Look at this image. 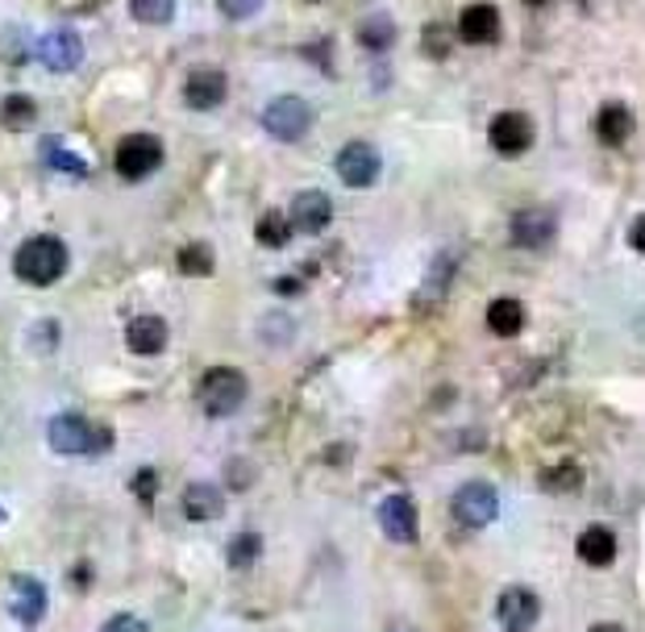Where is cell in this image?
I'll list each match as a JSON object with an SVG mask.
<instances>
[{
  "instance_id": "5b68a950",
  "label": "cell",
  "mask_w": 645,
  "mask_h": 632,
  "mask_svg": "<svg viewBox=\"0 0 645 632\" xmlns=\"http://www.w3.org/2000/svg\"><path fill=\"white\" fill-rule=\"evenodd\" d=\"M450 512H455V521L462 529H483V524L495 521V512H500V495H495L492 483H462L455 491V500H450Z\"/></svg>"
},
{
  "instance_id": "1f68e13d",
  "label": "cell",
  "mask_w": 645,
  "mask_h": 632,
  "mask_svg": "<svg viewBox=\"0 0 645 632\" xmlns=\"http://www.w3.org/2000/svg\"><path fill=\"white\" fill-rule=\"evenodd\" d=\"M133 491H138V500L151 503L154 491H158V475L154 470H138V479H133Z\"/></svg>"
},
{
  "instance_id": "9c48e42d",
  "label": "cell",
  "mask_w": 645,
  "mask_h": 632,
  "mask_svg": "<svg viewBox=\"0 0 645 632\" xmlns=\"http://www.w3.org/2000/svg\"><path fill=\"white\" fill-rule=\"evenodd\" d=\"M488 138H492L495 154H504V159H516V154H525L533 146V121L525 112H500L492 126H488Z\"/></svg>"
},
{
  "instance_id": "e0dca14e",
  "label": "cell",
  "mask_w": 645,
  "mask_h": 632,
  "mask_svg": "<svg viewBox=\"0 0 645 632\" xmlns=\"http://www.w3.org/2000/svg\"><path fill=\"white\" fill-rule=\"evenodd\" d=\"M125 346H130L138 358H154V353L167 350V320L163 316H138L125 329Z\"/></svg>"
},
{
  "instance_id": "3957f363",
  "label": "cell",
  "mask_w": 645,
  "mask_h": 632,
  "mask_svg": "<svg viewBox=\"0 0 645 632\" xmlns=\"http://www.w3.org/2000/svg\"><path fill=\"white\" fill-rule=\"evenodd\" d=\"M247 374L233 371V367H212L205 379H200V388H196V400H200V408L205 416H233V412L247 404Z\"/></svg>"
},
{
  "instance_id": "4fadbf2b",
  "label": "cell",
  "mask_w": 645,
  "mask_h": 632,
  "mask_svg": "<svg viewBox=\"0 0 645 632\" xmlns=\"http://www.w3.org/2000/svg\"><path fill=\"white\" fill-rule=\"evenodd\" d=\"M509 238L521 250H542V246L554 242V217L542 213V208H525V213H516L513 221H509Z\"/></svg>"
},
{
  "instance_id": "484cf974",
  "label": "cell",
  "mask_w": 645,
  "mask_h": 632,
  "mask_svg": "<svg viewBox=\"0 0 645 632\" xmlns=\"http://www.w3.org/2000/svg\"><path fill=\"white\" fill-rule=\"evenodd\" d=\"M359 42L367 51H387L396 42V21L392 18H367L359 25Z\"/></svg>"
},
{
  "instance_id": "277c9868",
  "label": "cell",
  "mask_w": 645,
  "mask_h": 632,
  "mask_svg": "<svg viewBox=\"0 0 645 632\" xmlns=\"http://www.w3.org/2000/svg\"><path fill=\"white\" fill-rule=\"evenodd\" d=\"M313 126V109L304 96H275L263 109V130L275 138V142H300L304 133Z\"/></svg>"
},
{
  "instance_id": "ac0fdd59",
  "label": "cell",
  "mask_w": 645,
  "mask_h": 632,
  "mask_svg": "<svg viewBox=\"0 0 645 632\" xmlns=\"http://www.w3.org/2000/svg\"><path fill=\"white\" fill-rule=\"evenodd\" d=\"M579 558L588 562L591 570H604V566H612V558H616V537H612V529L608 524H588L583 533H579Z\"/></svg>"
},
{
  "instance_id": "cb8c5ba5",
  "label": "cell",
  "mask_w": 645,
  "mask_h": 632,
  "mask_svg": "<svg viewBox=\"0 0 645 632\" xmlns=\"http://www.w3.org/2000/svg\"><path fill=\"white\" fill-rule=\"evenodd\" d=\"M579 487H583L579 462H558L542 475V491H550V495H570V491H579Z\"/></svg>"
},
{
  "instance_id": "d590c367",
  "label": "cell",
  "mask_w": 645,
  "mask_h": 632,
  "mask_svg": "<svg viewBox=\"0 0 645 632\" xmlns=\"http://www.w3.org/2000/svg\"><path fill=\"white\" fill-rule=\"evenodd\" d=\"M0 524H4V508H0Z\"/></svg>"
},
{
  "instance_id": "f1b7e54d",
  "label": "cell",
  "mask_w": 645,
  "mask_h": 632,
  "mask_svg": "<svg viewBox=\"0 0 645 632\" xmlns=\"http://www.w3.org/2000/svg\"><path fill=\"white\" fill-rule=\"evenodd\" d=\"M42 163L63 171V175H88V163H84L79 154H72V150H63L58 142H46V146H42Z\"/></svg>"
},
{
  "instance_id": "9a60e30c",
  "label": "cell",
  "mask_w": 645,
  "mask_h": 632,
  "mask_svg": "<svg viewBox=\"0 0 645 632\" xmlns=\"http://www.w3.org/2000/svg\"><path fill=\"white\" fill-rule=\"evenodd\" d=\"M380 524L383 533L392 541H417V503L408 500V495H387L380 503Z\"/></svg>"
},
{
  "instance_id": "d6a6232c",
  "label": "cell",
  "mask_w": 645,
  "mask_h": 632,
  "mask_svg": "<svg viewBox=\"0 0 645 632\" xmlns=\"http://www.w3.org/2000/svg\"><path fill=\"white\" fill-rule=\"evenodd\" d=\"M628 242H633V250H637V254H645V213L637 217V221H633V229H628Z\"/></svg>"
},
{
  "instance_id": "d6986e66",
  "label": "cell",
  "mask_w": 645,
  "mask_h": 632,
  "mask_svg": "<svg viewBox=\"0 0 645 632\" xmlns=\"http://www.w3.org/2000/svg\"><path fill=\"white\" fill-rule=\"evenodd\" d=\"M226 512V495H221V487L212 483H192L188 491H184V516L196 524L205 521H217Z\"/></svg>"
},
{
  "instance_id": "8fae6325",
  "label": "cell",
  "mask_w": 645,
  "mask_h": 632,
  "mask_svg": "<svg viewBox=\"0 0 645 632\" xmlns=\"http://www.w3.org/2000/svg\"><path fill=\"white\" fill-rule=\"evenodd\" d=\"M226 92H229V79L221 67H196V72H188V79H184V100H188V109H196V112L217 109V105L226 100Z\"/></svg>"
},
{
  "instance_id": "4dcf8cb0",
  "label": "cell",
  "mask_w": 645,
  "mask_h": 632,
  "mask_svg": "<svg viewBox=\"0 0 645 632\" xmlns=\"http://www.w3.org/2000/svg\"><path fill=\"white\" fill-rule=\"evenodd\" d=\"M100 632H151L138 615H130V612H121V615H113V620H105V629Z\"/></svg>"
},
{
  "instance_id": "7c38bea8",
  "label": "cell",
  "mask_w": 645,
  "mask_h": 632,
  "mask_svg": "<svg viewBox=\"0 0 645 632\" xmlns=\"http://www.w3.org/2000/svg\"><path fill=\"white\" fill-rule=\"evenodd\" d=\"M9 612L18 615L25 629H34L42 615H46V587L30 575L9 578Z\"/></svg>"
},
{
  "instance_id": "2e32d148",
  "label": "cell",
  "mask_w": 645,
  "mask_h": 632,
  "mask_svg": "<svg viewBox=\"0 0 645 632\" xmlns=\"http://www.w3.org/2000/svg\"><path fill=\"white\" fill-rule=\"evenodd\" d=\"M287 221L296 225L300 233H321L325 225L334 221V205H329L325 192H300V196L292 200V217H287Z\"/></svg>"
},
{
  "instance_id": "603a6c76",
  "label": "cell",
  "mask_w": 645,
  "mask_h": 632,
  "mask_svg": "<svg viewBox=\"0 0 645 632\" xmlns=\"http://www.w3.org/2000/svg\"><path fill=\"white\" fill-rule=\"evenodd\" d=\"M254 238H259V246H266V250H284V246L292 242V221H287L280 208H271V213H263L259 225H254Z\"/></svg>"
},
{
  "instance_id": "8992f818",
  "label": "cell",
  "mask_w": 645,
  "mask_h": 632,
  "mask_svg": "<svg viewBox=\"0 0 645 632\" xmlns=\"http://www.w3.org/2000/svg\"><path fill=\"white\" fill-rule=\"evenodd\" d=\"M113 163L125 179H146L163 167V142L154 133H130V138H121Z\"/></svg>"
},
{
  "instance_id": "ba28073f",
  "label": "cell",
  "mask_w": 645,
  "mask_h": 632,
  "mask_svg": "<svg viewBox=\"0 0 645 632\" xmlns=\"http://www.w3.org/2000/svg\"><path fill=\"white\" fill-rule=\"evenodd\" d=\"M495 620L504 632H529L542 620V599L533 596L529 587H509L495 603Z\"/></svg>"
},
{
  "instance_id": "f546056e",
  "label": "cell",
  "mask_w": 645,
  "mask_h": 632,
  "mask_svg": "<svg viewBox=\"0 0 645 632\" xmlns=\"http://www.w3.org/2000/svg\"><path fill=\"white\" fill-rule=\"evenodd\" d=\"M217 4H221V13H226L229 21H247L263 9V0H217Z\"/></svg>"
},
{
  "instance_id": "4316f807",
  "label": "cell",
  "mask_w": 645,
  "mask_h": 632,
  "mask_svg": "<svg viewBox=\"0 0 645 632\" xmlns=\"http://www.w3.org/2000/svg\"><path fill=\"white\" fill-rule=\"evenodd\" d=\"M259 554H263L259 533H238L233 545H229V566H233V570H250V566L259 562Z\"/></svg>"
},
{
  "instance_id": "e575fe53",
  "label": "cell",
  "mask_w": 645,
  "mask_h": 632,
  "mask_svg": "<svg viewBox=\"0 0 645 632\" xmlns=\"http://www.w3.org/2000/svg\"><path fill=\"white\" fill-rule=\"evenodd\" d=\"M588 632H625V629H621V624H591Z\"/></svg>"
},
{
  "instance_id": "5bb4252c",
  "label": "cell",
  "mask_w": 645,
  "mask_h": 632,
  "mask_svg": "<svg viewBox=\"0 0 645 632\" xmlns=\"http://www.w3.org/2000/svg\"><path fill=\"white\" fill-rule=\"evenodd\" d=\"M458 37L462 42H471V46H492L495 37H500V9L495 4H471V9H462V18H458Z\"/></svg>"
},
{
  "instance_id": "7402d4cb",
  "label": "cell",
  "mask_w": 645,
  "mask_h": 632,
  "mask_svg": "<svg viewBox=\"0 0 645 632\" xmlns=\"http://www.w3.org/2000/svg\"><path fill=\"white\" fill-rule=\"evenodd\" d=\"M34 121H39V105L25 92H13L0 100V126H4V130L21 133V130H30Z\"/></svg>"
},
{
  "instance_id": "ffe728a7",
  "label": "cell",
  "mask_w": 645,
  "mask_h": 632,
  "mask_svg": "<svg viewBox=\"0 0 645 632\" xmlns=\"http://www.w3.org/2000/svg\"><path fill=\"white\" fill-rule=\"evenodd\" d=\"M633 126H637V121H633V112H628L625 105H616V100L604 105L600 117H595V133H600V142H604V146H625Z\"/></svg>"
},
{
  "instance_id": "44dd1931",
  "label": "cell",
  "mask_w": 645,
  "mask_h": 632,
  "mask_svg": "<svg viewBox=\"0 0 645 632\" xmlns=\"http://www.w3.org/2000/svg\"><path fill=\"white\" fill-rule=\"evenodd\" d=\"M488 329L495 337H516L525 329V308H521V299L513 296H500L488 304Z\"/></svg>"
},
{
  "instance_id": "83f0119b",
  "label": "cell",
  "mask_w": 645,
  "mask_h": 632,
  "mask_svg": "<svg viewBox=\"0 0 645 632\" xmlns=\"http://www.w3.org/2000/svg\"><path fill=\"white\" fill-rule=\"evenodd\" d=\"M130 13L142 25H167L175 18V0H130Z\"/></svg>"
},
{
  "instance_id": "30bf717a",
  "label": "cell",
  "mask_w": 645,
  "mask_h": 632,
  "mask_svg": "<svg viewBox=\"0 0 645 632\" xmlns=\"http://www.w3.org/2000/svg\"><path fill=\"white\" fill-rule=\"evenodd\" d=\"M39 58L51 67V72H76L84 63V37L76 30H51V34L39 37Z\"/></svg>"
},
{
  "instance_id": "d4e9b609",
  "label": "cell",
  "mask_w": 645,
  "mask_h": 632,
  "mask_svg": "<svg viewBox=\"0 0 645 632\" xmlns=\"http://www.w3.org/2000/svg\"><path fill=\"white\" fill-rule=\"evenodd\" d=\"M175 266L184 271V275H212V266H217V254H212L205 242H192L184 246L179 254H175Z\"/></svg>"
},
{
  "instance_id": "7a4b0ae2",
  "label": "cell",
  "mask_w": 645,
  "mask_h": 632,
  "mask_svg": "<svg viewBox=\"0 0 645 632\" xmlns=\"http://www.w3.org/2000/svg\"><path fill=\"white\" fill-rule=\"evenodd\" d=\"M67 246L58 242V238H30V242L18 250V259H13V271H18L21 283H30V287H51L67 275Z\"/></svg>"
},
{
  "instance_id": "8d00e7d4",
  "label": "cell",
  "mask_w": 645,
  "mask_h": 632,
  "mask_svg": "<svg viewBox=\"0 0 645 632\" xmlns=\"http://www.w3.org/2000/svg\"><path fill=\"white\" fill-rule=\"evenodd\" d=\"M392 632H408V629H392Z\"/></svg>"
},
{
  "instance_id": "52a82bcc",
  "label": "cell",
  "mask_w": 645,
  "mask_h": 632,
  "mask_svg": "<svg viewBox=\"0 0 645 632\" xmlns=\"http://www.w3.org/2000/svg\"><path fill=\"white\" fill-rule=\"evenodd\" d=\"M334 167H338V179L346 187H371L380 179V150L371 146V142H346L338 150V159H334Z\"/></svg>"
},
{
  "instance_id": "6da1fadb",
  "label": "cell",
  "mask_w": 645,
  "mask_h": 632,
  "mask_svg": "<svg viewBox=\"0 0 645 632\" xmlns=\"http://www.w3.org/2000/svg\"><path fill=\"white\" fill-rule=\"evenodd\" d=\"M46 442H51V449L72 454V458H79V454H105V449H113V428L92 425L79 412H58L55 421L46 425Z\"/></svg>"
},
{
  "instance_id": "836d02e7",
  "label": "cell",
  "mask_w": 645,
  "mask_h": 632,
  "mask_svg": "<svg viewBox=\"0 0 645 632\" xmlns=\"http://www.w3.org/2000/svg\"><path fill=\"white\" fill-rule=\"evenodd\" d=\"M437 34H441L437 25H429V30H425V51H429L434 58H441V55H446V46H441V37H437Z\"/></svg>"
}]
</instances>
